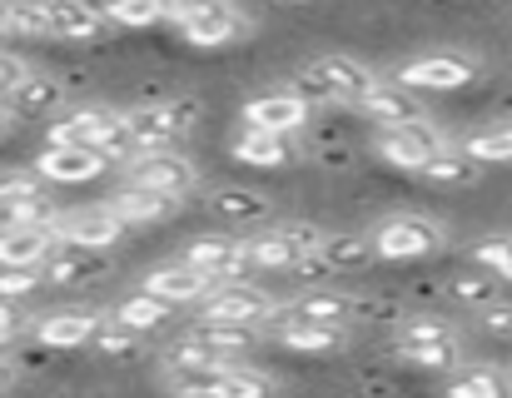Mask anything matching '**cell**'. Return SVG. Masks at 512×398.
<instances>
[{
	"label": "cell",
	"mask_w": 512,
	"mask_h": 398,
	"mask_svg": "<svg viewBox=\"0 0 512 398\" xmlns=\"http://www.w3.org/2000/svg\"><path fill=\"white\" fill-rule=\"evenodd\" d=\"M165 389L199 398H254L274 394L279 379H269L259 369H244L234 359H204V364H165Z\"/></svg>",
	"instance_id": "1"
},
{
	"label": "cell",
	"mask_w": 512,
	"mask_h": 398,
	"mask_svg": "<svg viewBox=\"0 0 512 398\" xmlns=\"http://www.w3.org/2000/svg\"><path fill=\"white\" fill-rule=\"evenodd\" d=\"M373 85H378V75L353 55H319L299 70V90L324 105H363V95Z\"/></svg>",
	"instance_id": "2"
},
{
	"label": "cell",
	"mask_w": 512,
	"mask_h": 398,
	"mask_svg": "<svg viewBox=\"0 0 512 398\" xmlns=\"http://www.w3.org/2000/svg\"><path fill=\"white\" fill-rule=\"evenodd\" d=\"M174 25H179V35H184L189 45L219 50V45H234V40L249 30V15H244L234 0H179Z\"/></svg>",
	"instance_id": "3"
},
{
	"label": "cell",
	"mask_w": 512,
	"mask_h": 398,
	"mask_svg": "<svg viewBox=\"0 0 512 398\" xmlns=\"http://www.w3.org/2000/svg\"><path fill=\"white\" fill-rule=\"evenodd\" d=\"M120 165H125V185H145V190H160V195H174V199H184L199 185L194 160H184L174 145H145V150H135Z\"/></svg>",
	"instance_id": "4"
},
{
	"label": "cell",
	"mask_w": 512,
	"mask_h": 398,
	"mask_svg": "<svg viewBox=\"0 0 512 398\" xmlns=\"http://www.w3.org/2000/svg\"><path fill=\"white\" fill-rule=\"evenodd\" d=\"M453 140L433 125V120H413V125H393V130H378V160L393 165V170H408V175H423V165L448 150Z\"/></svg>",
	"instance_id": "5"
},
{
	"label": "cell",
	"mask_w": 512,
	"mask_h": 398,
	"mask_svg": "<svg viewBox=\"0 0 512 398\" xmlns=\"http://www.w3.org/2000/svg\"><path fill=\"white\" fill-rule=\"evenodd\" d=\"M319 249H324V229H319V224H304V219L274 224V229H264V234L249 239L254 269H294L299 259H309V254H319Z\"/></svg>",
	"instance_id": "6"
},
{
	"label": "cell",
	"mask_w": 512,
	"mask_h": 398,
	"mask_svg": "<svg viewBox=\"0 0 512 398\" xmlns=\"http://www.w3.org/2000/svg\"><path fill=\"white\" fill-rule=\"evenodd\" d=\"M443 239H448L443 224L428 219V214H393L373 229L378 259H423V254H438Z\"/></svg>",
	"instance_id": "7"
},
{
	"label": "cell",
	"mask_w": 512,
	"mask_h": 398,
	"mask_svg": "<svg viewBox=\"0 0 512 398\" xmlns=\"http://www.w3.org/2000/svg\"><path fill=\"white\" fill-rule=\"evenodd\" d=\"M279 304L259 289V284H244V279H219L209 294H204V314L199 319H234V324H274Z\"/></svg>",
	"instance_id": "8"
},
{
	"label": "cell",
	"mask_w": 512,
	"mask_h": 398,
	"mask_svg": "<svg viewBox=\"0 0 512 398\" xmlns=\"http://www.w3.org/2000/svg\"><path fill=\"white\" fill-rule=\"evenodd\" d=\"M125 120H130V135L140 140V150H145V145H179V140L194 130L199 105H194V100H160V105L125 110Z\"/></svg>",
	"instance_id": "9"
},
{
	"label": "cell",
	"mask_w": 512,
	"mask_h": 398,
	"mask_svg": "<svg viewBox=\"0 0 512 398\" xmlns=\"http://www.w3.org/2000/svg\"><path fill=\"white\" fill-rule=\"evenodd\" d=\"M184 264H194L199 274H209V279L219 284V279H239L254 259H249V239H234V234H199V239L184 249Z\"/></svg>",
	"instance_id": "10"
},
{
	"label": "cell",
	"mask_w": 512,
	"mask_h": 398,
	"mask_svg": "<svg viewBox=\"0 0 512 398\" xmlns=\"http://www.w3.org/2000/svg\"><path fill=\"white\" fill-rule=\"evenodd\" d=\"M45 15H50V40H80V45H100L115 25L105 5L90 0H45Z\"/></svg>",
	"instance_id": "11"
},
{
	"label": "cell",
	"mask_w": 512,
	"mask_h": 398,
	"mask_svg": "<svg viewBox=\"0 0 512 398\" xmlns=\"http://www.w3.org/2000/svg\"><path fill=\"white\" fill-rule=\"evenodd\" d=\"M393 80H403L413 90H463L478 80V65L468 55H418V60L398 65Z\"/></svg>",
	"instance_id": "12"
},
{
	"label": "cell",
	"mask_w": 512,
	"mask_h": 398,
	"mask_svg": "<svg viewBox=\"0 0 512 398\" xmlns=\"http://www.w3.org/2000/svg\"><path fill=\"white\" fill-rule=\"evenodd\" d=\"M115 160L105 150H90V145H45V155L35 160V170L50 180V185H85L95 175H105Z\"/></svg>",
	"instance_id": "13"
},
{
	"label": "cell",
	"mask_w": 512,
	"mask_h": 398,
	"mask_svg": "<svg viewBox=\"0 0 512 398\" xmlns=\"http://www.w3.org/2000/svg\"><path fill=\"white\" fill-rule=\"evenodd\" d=\"M40 274H45L50 284H90V279H105V274H110V249H90V244L55 239V249L45 254Z\"/></svg>",
	"instance_id": "14"
},
{
	"label": "cell",
	"mask_w": 512,
	"mask_h": 398,
	"mask_svg": "<svg viewBox=\"0 0 512 398\" xmlns=\"http://www.w3.org/2000/svg\"><path fill=\"white\" fill-rule=\"evenodd\" d=\"M378 130H393V125H413V120H428V110H423V100H418V90L413 85H403V80H378L368 95H363V105H358Z\"/></svg>",
	"instance_id": "15"
},
{
	"label": "cell",
	"mask_w": 512,
	"mask_h": 398,
	"mask_svg": "<svg viewBox=\"0 0 512 398\" xmlns=\"http://www.w3.org/2000/svg\"><path fill=\"white\" fill-rule=\"evenodd\" d=\"M125 229H130V224H125L120 209L105 199V204H95V209H75V214H65V219L55 224V239L90 244V249H115Z\"/></svg>",
	"instance_id": "16"
},
{
	"label": "cell",
	"mask_w": 512,
	"mask_h": 398,
	"mask_svg": "<svg viewBox=\"0 0 512 398\" xmlns=\"http://www.w3.org/2000/svg\"><path fill=\"white\" fill-rule=\"evenodd\" d=\"M244 125H264V130H279V135H294L309 125V95L294 85V90H274V95H259L244 105Z\"/></svg>",
	"instance_id": "17"
},
{
	"label": "cell",
	"mask_w": 512,
	"mask_h": 398,
	"mask_svg": "<svg viewBox=\"0 0 512 398\" xmlns=\"http://www.w3.org/2000/svg\"><path fill=\"white\" fill-rule=\"evenodd\" d=\"M100 314H90V309H60V314H40L35 324H30V334L45 344V349H85V344H95V334H100Z\"/></svg>",
	"instance_id": "18"
},
{
	"label": "cell",
	"mask_w": 512,
	"mask_h": 398,
	"mask_svg": "<svg viewBox=\"0 0 512 398\" xmlns=\"http://www.w3.org/2000/svg\"><path fill=\"white\" fill-rule=\"evenodd\" d=\"M50 249H55V224L0 229V269H40Z\"/></svg>",
	"instance_id": "19"
},
{
	"label": "cell",
	"mask_w": 512,
	"mask_h": 398,
	"mask_svg": "<svg viewBox=\"0 0 512 398\" xmlns=\"http://www.w3.org/2000/svg\"><path fill=\"white\" fill-rule=\"evenodd\" d=\"M274 339L284 349H299V354H329L348 344V324H319V319H289L279 314L274 319Z\"/></svg>",
	"instance_id": "20"
},
{
	"label": "cell",
	"mask_w": 512,
	"mask_h": 398,
	"mask_svg": "<svg viewBox=\"0 0 512 398\" xmlns=\"http://www.w3.org/2000/svg\"><path fill=\"white\" fill-rule=\"evenodd\" d=\"M229 155H234L239 165H254V170H279V165H289V160H294V150H289V135H279V130H264V125H244V130L234 135Z\"/></svg>",
	"instance_id": "21"
},
{
	"label": "cell",
	"mask_w": 512,
	"mask_h": 398,
	"mask_svg": "<svg viewBox=\"0 0 512 398\" xmlns=\"http://www.w3.org/2000/svg\"><path fill=\"white\" fill-rule=\"evenodd\" d=\"M140 289H150V294H160V299H170V304H194V299H204V294L214 289V279L179 259V264H160V269H150V274L140 279Z\"/></svg>",
	"instance_id": "22"
},
{
	"label": "cell",
	"mask_w": 512,
	"mask_h": 398,
	"mask_svg": "<svg viewBox=\"0 0 512 398\" xmlns=\"http://www.w3.org/2000/svg\"><path fill=\"white\" fill-rule=\"evenodd\" d=\"M259 329L264 324H234V319H199L184 339H194V344H204L209 354H219V359H239V354H249L254 344H259Z\"/></svg>",
	"instance_id": "23"
},
{
	"label": "cell",
	"mask_w": 512,
	"mask_h": 398,
	"mask_svg": "<svg viewBox=\"0 0 512 398\" xmlns=\"http://www.w3.org/2000/svg\"><path fill=\"white\" fill-rule=\"evenodd\" d=\"M279 314H289V319H319V324H353V314H363V304L353 294H343V289H304Z\"/></svg>",
	"instance_id": "24"
},
{
	"label": "cell",
	"mask_w": 512,
	"mask_h": 398,
	"mask_svg": "<svg viewBox=\"0 0 512 398\" xmlns=\"http://www.w3.org/2000/svg\"><path fill=\"white\" fill-rule=\"evenodd\" d=\"M60 100H65V85L50 80V75H35V70H30V75L15 85V95L5 100V110H10L15 120H40V115L60 110Z\"/></svg>",
	"instance_id": "25"
},
{
	"label": "cell",
	"mask_w": 512,
	"mask_h": 398,
	"mask_svg": "<svg viewBox=\"0 0 512 398\" xmlns=\"http://www.w3.org/2000/svg\"><path fill=\"white\" fill-rule=\"evenodd\" d=\"M110 204L120 209V219H125V224H160V219H170L174 209H179V199L174 195L145 190V185H125V190H115Z\"/></svg>",
	"instance_id": "26"
},
{
	"label": "cell",
	"mask_w": 512,
	"mask_h": 398,
	"mask_svg": "<svg viewBox=\"0 0 512 398\" xmlns=\"http://www.w3.org/2000/svg\"><path fill=\"white\" fill-rule=\"evenodd\" d=\"M443 394L448 398H508L512 374L508 369H493V364H473V369H463V374H448Z\"/></svg>",
	"instance_id": "27"
},
{
	"label": "cell",
	"mask_w": 512,
	"mask_h": 398,
	"mask_svg": "<svg viewBox=\"0 0 512 398\" xmlns=\"http://www.w3.org/2000/svg\"><path fill=\"white\" fill-rule=\"evenodd\" d=\"M478 175H483V160H473L468 150H438L428 165H423V175L418 180H428V185H448V190H463V185H478Z\"/></svg>",
	"instance_id": "28"
},
{
	"label": "cell",
	"mask_w": 512,
	"mask_h": 398,
	"mask_svg": "<svg viewBox=\"0 0 512 398\" xmlns=\"http://www.w3.org/2000/svg\"><path fill=\"white\" fill-rule=\"evenodd\" d=\"M170 299H160V294H150V289H140V294H130V299H120L115 304V319L120 324H130V329H140V334H155V329H165L170 324Z\"/></svg>",
	"instance_id": "29"
},
{
	"label": "cell",
	"mask_w": 512,
	"mask_h": 398,
	"mask_svg": "<svg viewBox=\"0 0 512 398\" xmlns=\"http://www.w3.org/2000/svg\"><path fill=\"white\" fill-rule=\"evenodd\" d=\"M179 0H105V15L125 30H150L160 20H174Z\"/></svg>",
	"instance_id": "30"
},
{
	"label": "cell",
	"mask_w": 512,
	"mask_h": 398,
	"mask_svg": "<svg viewBox=\"0 0 512 398\" xmlns=\"http://www.w3.org/2000/svg\"><path fill=\"white\" fill-rule=\"evenodd\" d=\"M319 254H324L329 269H339V274L368 269V259H378L373 234H368V239H363V234H324V249H319Z\"/></svg>",
	"instance_id": "31"
},
{
	"label": "cell",
	"mask_w": 512,
	"mask_h": 398,
	"mask_svg": "<svg viewBox=\"0 0 512 398\" xmlns=\"http://www.w3.org/2000/svg\"><path fill=\"white\" fill-rule=\"evenodd\" d=\"M209 209L224 214V219L249 224V219H264V214H269V195H259V190H239V185H224V190L209 195Z\"/></svg>",
	"instance_id": "32"
},
{
	"label": "cell",
	"mask_w": 512,
	"mask_h": 398,
	"mask_svg": "<svg viewBox=\"0 0 512 398\" xmlns=\"http://www.w3.org/2000/svg\"><path fill=\"white\" fill-rule=\"evenodd\" d=\"M398 359L413 364V369H458L463 359V344L458 339H433V344H398Z\"/></svg>",
	"instance_id": "33"
},
{
	"label": "cell",
	"mask_w": 512,
	"mask_h": 398,
	"mask_svg": "<svg viewBox=\"0 0 512 398\" xmlns=\"http://www.w3.org/2000/svg\"><path fill=\"white\" fill-rule=\"evenodd\" d=\"M5 20H10V40H45L50 35V15L45 0H5Z\"/></svg>",
	"instance_id": "34"
},
{
	"label": "cell",
	"mask_w": 512,
	"mask_h": 398,
	"mask_svg": "<svg viewBox=\"0 0 512 398\" xmlns=\"http://www.w3.org/2000/svg\"><path fill=\"white\" fill-rule=\"evenodd\" d=\"M463 150L483 165H512V125H493V130H478L463 140Z\"/></svg>",
	"instance_id": "35"
},
{
	"label": "cell",
	"mask_w": 512,
	"mask_h": 398,
	"mask_svg": "<svg viewBox=\"0 0 512 398\" xmlns=\"http://www.w3.org/2000/svg\"><path fill=\"white\" fill-rule=\"evenodd\" d=\"M15 224H60L50 199L35 195V199H0V229H15Z\"/></svg>",
	"instance_id": "36"
},
{
	"label": "cell",
	"mask_w": 512,
	"mask_h": 398,
	"mask_svg": "<svg viewBox=\"0 0 512 398\" xmlns=\"http://www.w3.org/2000/svg\"><path fill=\"white\" fill-rule=\"evenodd\" d=\"M95 349L105 354V359H130L135 349H140V329H130V324H120L115 314L100 324V334H95Z\"/></svg>",
	"instance_id": "37"
},
{
	"label": "cell",
	"mask_w": 512,
	"mask_h": 398,
	"mask_svg": "<svg viewBox=\"0 0 512 398\" xmlns=\"http://www.w3.org/2000/svg\"><path fill=\"white\" fill-rule=\"evenodd\" d=\"M393 339H398V344H433V339H458V334H453V324H443V319L413 314V319H398Z\"/></svg>",
	"instance_id": "38"
},
{
	"label": "cell",
	"mask_w": 512,
	"mask_h": 398,
	"mask_svg": "<svg viewBox=\"0 0 512 398\" xmlns=\"http://www.w3.org/2000/svg\"><path fill=\"white\" fill-rule=\"evenodd\" d=\"M488 274H493V269H488ZM488 274H463V279H453V299L478 304V309L498 304V279H488Z\"/></svg>",
	"instance_id": "39"
},
{
	"label": "cell",
	"mask_w": 512,
	"mask_h": 398,
	"mask_svg": "<svg viewBox=\"0 0 512 398\" xmlns=\"http://www.w3.org/2000/svg\"><path fill=\"white\" fill-rule=\"evenodd\" d=\"M45 175L40 170H0V199H35L45 195Z\"/></svg>",
	"instance_id": "40"
},
{
	"label": "cell",
	"mask_w": 512,
	"mask_h": 398,
	"mask_svg": "<svg viewBox=\"0 0 512 398\" xmlns=\"http://www.w3.org/2000/svg\"><path fill=\"white\" fill-rule=\"evenodd\" d=\"M473 259H478L483 269H493V274L512 279V234H498V239L478 244V249H473Z\"/></svg>",
	"instance_id": "41"
},
{
	"label": "cell",
	"mask_w": 512,
	"mask_h": 398,
	"mask_svg": "<svg viewBox=\"0 0 512 398\" xmlns=\"http://www.w3.org/2000/svg\"><path fill=\"white\" fill-rule=\"evenodd\" d=\"M25 319H30V314H20V309H15V299H5V294H0V349H10V344L30 329Z\"/></svg>",
	"instance_id": "42"
},
{
	"label": "cell",
	"mask_w": 512,
	"mask_h": 398,
	"mask_svg": "<svg viewBox=\"0 0 512 398\" xmlns=\"http://www.w3.org/2000/svg\"><path fill=\"white\" fill-rule=\"evenodd\" d=\"M30 75V65L20 60V55H10V50H0V100H10L15 95V85Z\"/></svg>",
	"instance_id": "43"
},
{
	"label": "cell",
	"mask_w": 512,
	"mask_h": 398,
	"mask_svg": "<svg viewBox=\"0 0 512 398\" xmlns=\"http://www.w3.org/2000/svg\"><path fill=\"white\" fill-rule=\"evenodd\" d=\"M35 284H40L35 269H0V294H5V299H20V294H30Z\"/></svg>",
	"instance_id": "44"
},
{
	"label": "cell",
	"mask_w": 512,
	"mask_h": 398,
	"mask_svg": "<svg viewBox=\"0 0 512 398\" xmlns=\"http://www.w3.org/2000/svg\"><path fill=\"white\" fill-rule=\"evenodd\" d=\"M483 329L498 334V339H512V304H488L483 309Z\"/></svg>",
	"instance_id": "45"
},
{
	"label": "cell",
	"mask_w": 512,
	"mask_h": 398,
	"mask_svg": "<svg viewBox=\"0 0 512 398\" xmlns=\"http://www.w3.org/2000/svg\"><path fill=\"white\" fill-rule=\"evenodd\" d=\"M10 120H15V115H10V110H5V100H0V135H5V125H10Z\"/></svg>",
	"instance_id": "46"
},
{
	"label": "cell",
	"mask_w": 512,
	"mask_h": 398,
	"mask_svg": "<svg viewBox=\"0 0 512 398\" xmlns=\"http://www.w3.org/2000/svg\"><path fill=\"white\" fill-rule=\"evenodd\" d=\"M10 35V20H5V5H0V40Z\"/></svg>",
	"instance_id": "47"
},
{
	"label": "cell",
	"mask_w": 512,
	"mask_h": 398,
	"mask_svg": "<svg viewBox=\"0 0 512 398\" xmlns=\"http://www.w3.org/2000/svg\"><path fill=\"white\" fill-rule=\"evenodd\" d=\"M5 384H10V369H5V364H0V389H5Z\"/></svg>",
	"instance_id": "48"
},
{
	"label": "cell",
	"mask_w": 512,
	"mask_h": 398,
	"mask_svg": "<svg viewBox=\"0 0 512 398\" xmlns=\"http://www.w3.org/2000/svg\"><path fill=\"white\" fill-rule=\"evenodd\" d=\"M274 5H309V0H274Z\"/></svg>",
	"instance_id": "49"
}]
</instances>
